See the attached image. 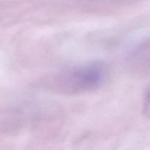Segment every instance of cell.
Wrapping results in <instances>:
<instances>
[{
    "label": "cell",
    "mask_w": 150,
    "mask_h": 150,
    "mask_svg": "<svg viewBox=\"0 0 150 150\" xmlns=\"http://www.w3.org/2000/svg\"><path fill=\"white\" fill-rule=\"evenodd\" d=\"M103 78V67L99 64H92L75 69L63 75L59 86L63 92L80 93L96 89Z\"/></svg>",
    "instance_id": "obj_1"
},
{
    "label": "cell",
    "mask_w": 150,
    "mask_h": 150,
    "mask_svg": "<svg viewBox=\"0 0 150 150\" xmlns=\"http://www.w3.org/2000/svg\"><path fill=\"white\" fill-rule=\"evenodd\" d=\"M144 110L147 114L150 115V91L147 94L144 102Z\"/></svg>",
    "instance_id": "obj_2"
}]
</instances>
